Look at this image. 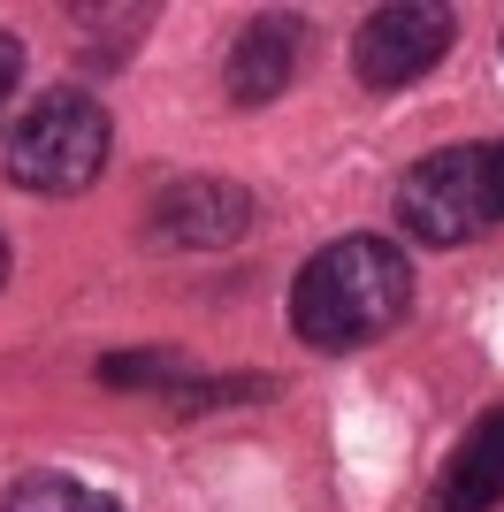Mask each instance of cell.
<instances>
[{"mask_svg": "<svg viewBox=\"0 0 504 512\" xmlns=\"http://www.w3.org/2000/svg\"><path fill=\"white\" fill-rule=\"evenodd\" d=\"M413 306V268L390 237H336L291 283V329L314 352H359Z\"/></svg>", "mask_w": 504, "mask_h": 512, "instance_id": "cell-1", "label": "cell"}, {"mask_svg": "<svg viewBox=\"0 0 504 512\" xmlns=\"http://www.w3.org/2000/svg\"><path fill=\"white\" fill-rule=\"evenodd\" d=\"M107 146H115V123L92 92H39L16 123L0 130V176L16 192H39V199H69L84 192L92 176L107 169Z\"/></svg>", "mask_w": 504, "mask_h": 512, "instance_id": "cell-2", "label": "cell"}, {"mask_svg": "<svg viewBox=\"0 0 504 512\" xmlns=\"http://www.w3.org/2000/svg\"><path fill=\"white\" fill-rule=\"evenodd\" d=\"M398 230L413 245H466L489 230V184H482V146H443L398 176Z\"/></svg>", "mask_w": 504, "mask_h": 512, "instance_id": "cell-3", "label": "cell"}, {"mask_svg": "<svg viewBox=\"0 0 504 512\" xmlns=\"http://www.w3.org/2000/svg\"><path fill=\"white\" fill-rule=\"evenodd\" d=\"M260 222V199L230 176H176L146 199V245L153 253H222Z\"/></svg>", "mask_w": 504, "mask_h": 512, "instance_id": "cell-4", "label": "cell"}, {"mask_svg": "<svg viewBox=\"0 0 504 512\" xmlns=\"http://www.w3.org/2000/svg\"><path fill=\"white\" fill-rule=\"evenodd\" d=\"M451 39H459V16H451V8H420V0L375 8V16L352 31V77L367 92H405L451 54Z\"/></svg>", "mask_w": 504, "mask_h": 512, "instance_id": "cell-5", "label": "cell"}, {"mask_svg": "<svg viewBox=\"0 0 504 512\" xmlns=\"http://www.w3.org/2000/svg\"><path fill=\"white\" fill-rule=\"evenodd\" d=\"M298 46H306V23L291 8H268V16H245V31L230 39V62H222V92L230 107H268L291 92L298 77Z\"/></svg>", "mask_w": 504, "mask_h": 512, "instance_id": "cell-6", "label": "cell"}, {"mask_svg": "<svg viewBox=\"0 0 504 512\" xmlns=\"http://www.w3.org/2000/svg\"><path fill=\"white\" fill-rule=\"evenodd\" d=\"M497 505H504V406L482 413L451 444V459L436 467V490H428V512H497Z\"/></svg>", "mask_w": 504, "mask_h": 512, "instance_id": "cell-7", "label": "cell"}, {"mask_svg": "<svg viewBox=\"0 0 504 512\" xmlns=\"http://www.w3.org/2000/svg\"><path fill=\"white\" fill-rule=\"evenodd\" d=\"M0 512H130V505L92 490V482H77V474H16Z\"/></svg>", "mask_w": 504, "mask_h": 512, "instance_id": "cell-8", "label": "cell"}, {"mask_svg": "<svg viewBox=\"0 0 504 512\" xmlns=\"http://www.w3.org/2000/svg\"><path fill=\"white\" fill-rule=\"evenodd\" d=\"M92 375H100L107 390H153V398H184V390L199 383V367H191L184 352H107Z\"/></svg>", "mask_w": 504, "mask_h": 512, "instance_id": "cell-9", "label": "cell"}, {"mask_svg": "<svg viewBox=\"0 0 504 512\" xmlns=\"http://www.w3.org/2000/svg\"><path fill=\"white\" fill-rule=\"evenodd\" d=\"M69 23H84L92 39H100V62H123L138 31L153 23V8H69Z\"/></svg>", "mask_w": 504, "mask_h": 512, "instance_id": "cell-10", "label": "cell"}, {"mask_svg": "<svg viewBox=\"0 0 504 512\" xmlns=\"http://www.w3.org/2000/svg\"><path fill=\"white\" fill-rule=\"evenodd\" d=\"M482 184H489V222H504V138L482 146Z\"/></svg>", "mask_w": 504, "mask_h": 512, "instance_id": "cell-11", "label": "cell"}, {"mask_svg": "<svg viewBox=\"0 0 504 512\" xmlns=\"http://www.w3.org/2000/svg\"><path fill=\"white\" fill-rule=\"evenodd\" d=\"M16 77H23V39H16V31H0V100L16 92Z\"/></svg>", "mask_w": 504, "mask_h": 512, "instance_id": "cell-12", "label": "cell"}, {"mask_svg": "<svg viewBox=\"0 0 504 512\" xmlns=\"http://www.w3.org/2000/svg\"><path fill=\"white\" fill-rule=\"evenodd\" d=\"M0 283H8V237H0Z\"/></svg>", "mask_w": 504, "mask_h": 512, "instance_id": "cell-13", "label": "cell"}]
</instances>
